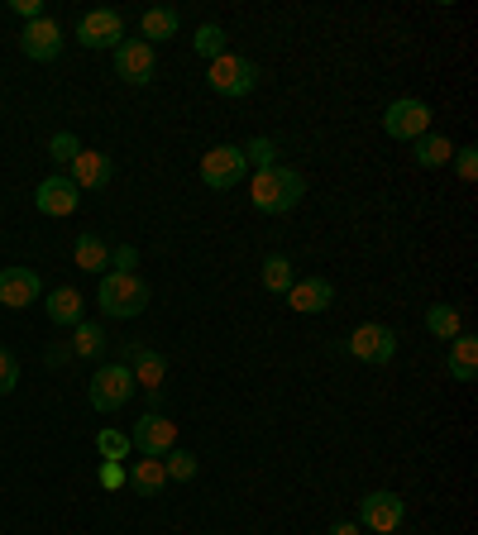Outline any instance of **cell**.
I'll return each mask as SVG.
<instances>
[{
	"instance_id": "6da1fadb",
	"label": "cell",
	"mask_w": 478,
	"mask_h": 535,
	"mask_svg": "<svg viewBox=\"0 0 478 535\" xmlns=\"http://www.w3.org/2000/svg\"><path fill=\"white\" fill-rule=\"evenodd\" d=\"M306 196V182L297 168H283V163H273V168H259L254 172V187H249V201L259 206L263 215H287L297 201Z\"/></svg>"
},
{
	"instance_id": "7a4b0ae2",
	"label": "cell",
	"mask_w": 478,
	"mask_h": 535,
	"mask_svg": "<svg viewBox=\"0 0 478 535\" xmlns=\"http://www.w3.org/2000/svg\"><path fill=\"white\" fill-rule=\"evenodd\" d=\"M149 306V282L139 273H106L101 278V311L115 316V321H130Z\"/></svg>"
},
{
	"instance_id": "3957f363",
	"label": "cell",
	"mask_w": 478,
	"mask_h": 535,
	"mask_svg": "<svg viewBox=\"0 0 478 535\" xmlns=\"http://www.w3.org/2000/svg\"><path fill=\"white\" fill-rule=\"evenodd\" d=\"M383 129L392 139H402V144H416L421 134H431V106L416 101V96H402V101H392L383 110Z\"/></svg>"
},
{
	"instance_id": "277c9868",
	"label": "cell",
	"mask_w": 478,
	"mask_h": 535,
	"mask_svg": "<svg viewBox=\"0 0 478 535\" xmlns=\"http://www.w3.org/2000/svg\"><path fill=\"white\" fill-rule=\"evenodd\" d=\"M259 63H249V58H235V53H220L216 63H211V91H220V96H249L254 86H259Z\"/></svg>"
},
{
	"instance_id": "5b68a950",
	"label": "cell",
	"mask_w": 478,
	"mask_h": 535,
	"mask_svg": "<svg viewBox=\"0 0 478 535\" xmlns=\"http://www.w3.org/2000/svg\"><path fill=\"white\" fill-rule=\"evenodd\" d=\"M134 397V373L130 364H106L91 378V407L96 411H120Z\"/></svg>"
},
{
	"instance_id": "8992f818",
	"label": "cell",
	"mask_w": 478,
	"mask_h": 535,
	"mask_svg": "<svg viewBox=\"0 0 478 535\" xmlns=\"http://www.w3.org/2000/svg\"><path fill=\"white\" fill-rule=\"evenodd\" d=\"M130 445L144 459H163L168 450H177V421H168V416H158V411H149V416H139L130 430Z\"/></svg>"
},
{
	"instance_id": "52a82bcc",
	"label": "cell",
	"mask_w": 478,
	"mask_h": 535,
	"mask_svg": "<svg viewBox=\"0 0 478 535\" xmlns=\"http://www.w3.org/2000/svg\"><path fill=\"white\" fill-rule=\"evenodd\" d=\"M407 516V502L397 493H369L359 502V531H373V535H392Z\"/></svg>"
},
{
	"instance_id": "ba28073f",
	"label": "cell",
	"mask_w": 478,
	"mask_h": 535,
	"mask_svg": "<svg viewBox=\"0 0 478 535\" xmlns=\"http://www.w3.org/2000/svg\"><path fill=\"white\" fill-rule=\"evenodd\" d=\"M244 153L235 149V144H216V149L201 158V182L211 187V192H225V187H235L239 177H244Z\"/></svg>"
},
{
	"instance_id": "9c48e42d",
	"label": "cell",
	"mask_w": 478,
	"mask_h": 535,
	"mask_svg": "<svg viewBox=\"0 0 478 535\" xmlns=\"http://www.w3.org/2000/svg\"><path fill=\"white\" fill-rule=\"evenodd\" d=\"M153 67H158V58H153V48L144 39H125L120 48H115V77H120V82L149 86Z\"/></svg>"
},
{
	"instance_id": "30bf717a",
	"label": "cell",
	"mask_w": 478,
	"mask_h": 535,
	"mask_svg": "<svg viewBox=\"0 0 478 535\" xmlns=\"http://www.w3.org/2000/svg\"><path fill=\"white\" fill-rule=\"evenodd\" d=\"M349 354L359 359V364H388L392 354H397V335H392L388 325H359L354 335H349Z\"/></svg>"
},
{
	"instance_id": "8fae6325",
	"label": "cell",
	"mask_w": 478,
	"mask_h": 535,
	"mask_svg": "<svg viewBox=\"0 0 478 535\" xmlns=\"http://www.w3.org/2000/svg\"><path fill=\"white\" fill-rule=\"evenodd\" d=\"M77 43L87 48H120L125 43V20L115 10H87L77 24Z\"/></svg>"
},
{
	"instance_id": "7c38bea8",
	"label": "cell",
	"mask_w": 478,
	"mask_h": 535,
	"mask_svg": "<svg viewBox=\"0 0 478 535\" xmlns=\"http://www.w3.org/2000/svg\"><path fill=\"white\" fill-rule=\"evenodd\" d=\"M20 48L29 63H53L58 53H63V24L53 20H29L20 34Z\"/></svg>"
},
{
	"instance_id": "4fadbf2b",
	"label": "cell",
	"mask_w": 478,
	"mask_h": 535,
	"mask_svg": "<svg viewBox=\"0 0 478 535\" xmlns=\"http://www.w3.org/2000/svg\"><path fill=\"white\" fill-rule=\"evenodd\" d=\"M39 292H44V282L34 268H0V306L24 311L29 301H39Z\"/></svg>"
},
{
	"instance_id": "5bb4252c",
	"label": "cell",
	"mask_w": 478,
	"mask_h": 535,
	"mask_svg": "<svg viewBox=\"0 0 478 535\" xmlns=\"http://www.w3.org/2000/svg\"><path fill=\"white\" fill-rule=\"evenodd\" d=\"M110 158L106 153H96V149H82L72 163H67V182L77 187V192H96V187H106L110 182Z\"/></svg>"
},
{
	"instance_id": "9a60e30c",
	"label": "cell",
	"mask_w": 478,
	"mask_h": 535,
	"mask_svg": "<svg viewBox=\"0 0 478 535\" xmlns=\"http://www.w3.org/2000/svg\"><path fill=\"white\" fill-rule=\"evenodd\" d=\"M34 206L44 215H72L77 206H82V192L67 182V172H58V177H48V182H39V192H34Z\"/></svg>"
},
{
	"instance_id": "2e32d148",
	"label": "cell",
	"mask_w": 478,
	"mask_h": 535,
	"mask_svg": "<svg viewBox=\"0 0 478 535\" xmlns=\"http://www.w3.org/2000/svg\"><path fill=\"white\" fill-rule=\"evenodd\" d=\"M287 306L302 311V316H316V311L335 306V287H330L326 278H302V282L287 287Z\"/></svg>"
},
{
	"instance_id": "e0dca14e",
	"label": "cell",
	"mask_w": 478,
	"mask_h": 535,
	"mask_svg": "<svg viewBox=\"0 0 478 535\" xmlns=\"http://www.w3.org/2000/svg\"><path fill=\"white\" fill-rule=\"evenodd\" d=\"M125 354H130L134 387L144 383L149 392H158V387H163V378H168V359H163L158 349H144V344H125Z\"/></svg>"
},
{
	"instance_id": "ac0fdd59",
	"label": "cell",
	"mask_w": 478,
	"mask_h": 535,
	"mask_svg": "<svg viewBox=\"0 0 478 535\" xmlns=\"http://www.w3.org/2000/svg\"><path fill=\"white\" fill-rule=\"evenodd\" d=\"M139 29H144V43H163V39H177V29H182V20H177L173 5H153V10H144V20H139Z\"/></svg>"
},
{
	"instance_id": "d6986e66",
	"label": "cell",
	"mask_w": 478,
	"mask_h": 535,
	"mask_svg": "<svg viewBox=\"0 0 478 535\" xmlns=\"http://www.w3.org/2000/svg\"><path fill=\"white\" fill-rule=\"evenodd\" d=\"M125 483H134L144 497H158L168 488V473H163V459H134L125 469Z\"/></svg>"
},
{
	"instance_id": "ffe728a7",
	"label": "cell",
	"mask_w": 478,
	"mask_h": 535,
	"mask_svg": "<svg viewBox=\"0 0 478 535\" xmlns=\"http://www.w3.org/2000/svg\"><path fill=\"white\" fill-rule=\"evenodd\" d=\"M478 373V340L474 335H455L450 340V378L455 383H474Z\"/></svg>"
},
{
	"instance_id": "44dd1931",
	"label": "cell",
	"mask_w": 478,
	"mask_h": 535,
	"mask_svg": "<svg viewBox=\"0 0 478 535\" xmlns=\"http://www.w3.org/2000/svg\"><path fill=\"white\" fill-rule=\"evenodd\" d=\"M48 321L53 325H82V292H77V287L48 292Z\"/></svg>"
},
{
	"instance_id": "7402d4cb",
	"label": "cell",
	"mask_w": 478,
	"mask_h": 535,
	"mask_svg": "<svg viewBox=\"0 0 478 535\" xmlns=\"http://www.w3.org/2000/svg\"><path fill=\"white\" fill-rule=\"evenodd\" d=\"M72 258H77V268H82V273H106V268H110L106 239H96V235H77V244H72Z\"/></svg>"
},
{
	"instance_id": "603a6c76",
	"label": "cell",
	"mask_w": 478,
	"mask_h": 535,
	"mask_svg": "<svg viewBox=\"0 0 478 535\" xmlns=\"http://www.w3.org/2000/svg\"><path fill=\"white\" fill-rule=\"evenodd\" d=\"M412 153H416L421 168H445V163L455 158V144H450L445 134H421V139L412 144Z\"/></svg>"
},
{
	"instance_id": "cb8c5ba5",
	"label": "cell",
	"mask_w": 478,
	"mask_h": 535,
	"mask_svg": "<svg viewBox=\"0 0 478 535\" xmlns=\"http://www.w3.org/2000/svg\"><path fill=\"white\" fill-rule=\"evenodd\" d=\"M426 330H431L435 340H455V335H464V316H459L455 306H431L426 311Z\"/></svg>"
},
{
	"instance_id": "d4e9b609",
	"label": "cell",
	"mask_w": 478,
	"mask_h": 535,
	"mask_svg": "<svg viewBox=\"0 0 478 535\" xmlns=\"http://www.w3.org/2000/svg\"><path fill=\"white\" fill-rule=\"evenodd\" d=\"M292 282H297V273H292V258H283V254L263 258V287H268V292L287 297V287H292Z\"/></svg>"
},
{
	"instance_id": "484cf974",
	"label": "cell",
	"mask_w": 478,
	"mask_h": 535,
	"mask_svg": "<svg viewBox=\"0 0 478 535\" xmlns=\"http://www.w3.org/2000/svg\"><path fill=\"white\" fill-rule=\"evenodd\" d=\"M196 454H187V450H168L163 454V473H168V483H187V478H196Z\"/></svg>"
},
{
	"instance_id": "4316f807",
	"label": "cell",
	"mask_w": 478,
	"mask_h": 535,
	"mask_svg": "<svg viewBox=\"0 0 478 535\" xmlns=\"http://www.w3.org/2000/svg\"><path fill=\"white\" fill-rule=\"evenodd\" d=\"M192 48L201 53V58H211V63H216L220 53H225V29H220V24H201V29H196V39H192Z\"/></svg>"
},
{
	"instance_id": "83f0119b",
	"label": "cell",
	"mask_w": 478,
	"mask_h": 535,
	"mask_svg": "<svg viewBox=\"0 0 478 535\" xmlns=\"http://www.w3.org/2000/svg\"><path fill=\"white\" fill-rule=\"evenodd\" d=\"M77 354H87V359H96V354H101V349H106V330H101V325L96 321H82L77 325Z\"/></svg>"
},
{
	"instance_id": "f1b7e54d",
	"label": "cell",
	"mask_w": 478,
	"mask_h": 535,
	"mask_svg": "<svg viewBox=\"0 0 478 535\" xmlns=\"http://www.w3.org/2000/svg\"><path fill=\"white\" fill-rule=\"evenodd\" d=\"M96 450L120 464V459H130L134 445H130V435H120V430H101V435H96Z\"/></svg>"
},
{
	"instance_id": "f546056e",
	"label": "cell",
	"mask_w": 478,
	"mask_h": 535,
	"mask_svg": "<svg viewBox=\"0 0 478 535\" xmlns=\"http://www.w3.org/2000/svg\"><path fill=\"white\" fill-rule=\"evenodd\" d=\"M244 163H254V168H273V158H278V144H273V139H249V144H244Z\"/></svg>"
},
{
	"instance_id": "4dcf8cb0",
	"label": "cell",
	"mask_w": 478,
	"mask_h": 535,
	"mask_svg": "<svg viewBox=\"0 0 478 535\" xmlns=\"http://www.w3.org/2000/svg\"><path fill=\"white\" fill-rule=\"evenodd\" d=\"M77 153H82V144H77V134H53V144H48V158H53V163H58V168H67V163H72V158H77Z\"/></svg>"
},
{
	"instance_id": "1f68e13d",
	"label": "cell",
	"mask_w": 478,
	"mask_h": 535,
	"mask_svg": "<svg viewBox=\"0 0 478 535\" xmlns=\"http://www.w3.org/2000/svg\"><path fill=\"white\" fill-rule=\"evenodd\" d=\"M15 383H20V359L10 349H0V397L15 392Z\"/></svg>"
},
{
	"instance_id": "d6a6232c",
	"label": "cell",
	"mask_w": 478,
	"mask_h": 535,
	"mask_svg": "<svg viewBox=\"0 0 478 535\" xmlns=\"http://www.w3.org/2000/svg\"><path fill=\"white\" fill-rule=\"evenodd\" d=\"M455 168L464 182H474L478 177V149H455Z\"/></svg>"
},
{
	"instance_id": "836d02e7",
	"label": "cell",
	"mask_w": 478,
	"mask_h": 535,
	"mask_svg": "<svg viewBox=\"0 0 478 535\" xmlns=\"http://www.w3.org/2000/svg\"><path fill=\"white\" fill-rule=\"evenodd\" d=\"M96 478H101V488H110V493H115V488H125V469H120V464H115V459H106V464H101V473H96Z\"/></svg>"
},
{
	"instance_id": "e575fe53",
	"label": "cell",
	"mask_w": 478,
	"mask_h": 535,
	"mask_svg": "<svg viewBox=\"0 0 478 535\" xmlns=\"http://www.w3.org/2000/svg\"><path fill=\"white\" fill-rule=\"evenodd\" d=\"M110 263H115V273H134V263H139V254H134L130 244H125V249H110Z\"/></svg>"
},
{
	"instance_id": "d590c367",
	"label": "cell",
	"mask_w": 478,
	"mask_h": 535,
	"mask_svg": "<svg viewBox=\"0 0 478 535\" xmlns=\"http://www.w3.org/2000/svg\"><path fill=\"white\" fill-rule=\"evenodd\" d=\"M15 15H24V20H44V0H15Z\"/></svg>"
},
{
	"instance_id": "8d00e7d4",
	"label": "cell",
	"mask_w": 478,
	"mask_h": 535,
	"mask_svg": "<svg viewBox=\"0 0 478 535\" xmlns=\"http://www.w3.org/2000/svg\"><path fill=\"white\" fill-rule=\"evenodd\" d=\"M330 535H359V521H340V526H335Z\"/></svg>"
}]
</instances>
